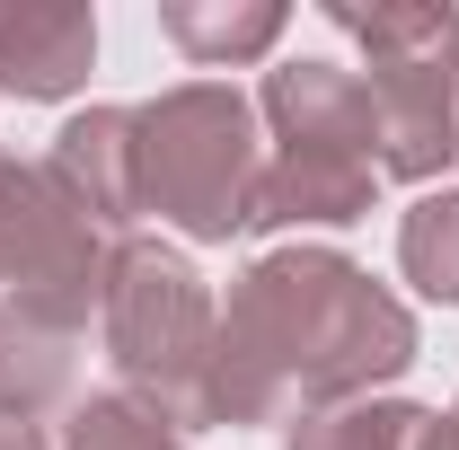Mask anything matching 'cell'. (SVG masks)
Here are the masks:
<instances>
[{
    "label": "cell",
    "mask_w": 459,
    "mask_h": 450,
    "mask_svg": "<svg viewBox=\"0 0 459 450\" xmlns=\"http://www.w3.org/2000/svg\"><path fill=\"white\" fill-rule=\"evenodd\" d=\"M398 265H406V282H415L424 300L459 309V195L451 186L424 195V203L398 221Z\"/></svg>",
    "instance_id": "13"
},
{
    "label": "cell",
    "mask_w": 459,
    "mask_h": 450,
    "mask_svg": "<svg viewBox=\"0 0 459 450\" xmlns=\"http://www.w3.org/2000/svg\"><path fill=\"white\" fill-rule=\"evenodd\" d=\"M0 450H45V433H36V424H9V415H0Z\"/></svg>",
    "instance_id": "16"
},
{
    "label": "cell",
    "mask_w": 459,
    "mask_h": 450,
    "mask_svg": "<svg viewBox=\"0 0 459 450\" xmlns=\"http://www.w3.org/2000/svg\"><path fill=\"white\" fill-rule=\"evenodd\" d=\"M212 336L221 318L204 274L160 238H124L107 265V353L124 397H142L160 424H212Z\"/></svg>",
    "instance_id": "3"
},
{
    "label": "cell",
    "mask_w": 459,
    "mask_h": 450,
    "mask_svg": "<svg viewBox=\"0 0 459 450\" xmlns=\"http://www.w3.org/2000/svg\"><path fill=\"white\" fill-rule=\"evenodd\" d=\"M433 433V406H406V397H344V406H309L291 424L283 450H424Z\"/></svg>",
    "instance_id": "12"
},
{
    "label": "cell",
    "mask_w": 459,
    "mask_h": 450,
    "mask_svg": "<svg viewBox=\"0 0 459 450\" xmlns=\"http://www.w3.org/2000/svg\"><path fill=\"white\" fill-rule=\"evenodd\" d=\"M45 169L71 186V203L98 229L142 221V142H133V107H89L54 133V160Z\"/></svg>",
    "instance_id": "7"
},
{
    "label": "cell",
    "mask_w": 459,
    "mask_h": 450,
    "mask_svg": "<svg viewBox=\"0 0 459 450\" xmlns=\"http://www.w3.org/2000/svg\"><path fill=\"white\" fill-rule=\"evenodd\" d=\"M80 371V327L36 309V300H0V415L9 424H45Z\"/></svg>",
    "instance_id": "10"
},
{
    "label": "cell",
    "mask_w": 459,
    "mask_h": 450,
    "mask_svg": "<svg viewBox=\"0 0 459 450\" xmlns=\"http://www.w3.org/2000/svg\"><path fill=\"white\" fill-rule=\"evenodd\" d=\"M380 169L353 151H274V169L256 177V229H344L371 212Z\"/></svg>",
    "instance_id": "9"
},
{
    "label": "cell",
    "mask_w": 459,
    "mask_h": 450,
    "mask_svg": "<svg viewBox=\"0 0 459 450\" xmlns=\"http://www.w3.org/2000/svg\"><path fill=\"white\" fill-rule=\"evenodd\" d=\"M107 229L71 203V186L36 160H0V282L9 300H36L71 327H89V309H107Z\"/></svg>",
    "instance_id": "5"
},
{
    "label": "cell",
    "mask_w": 459,
    "mask_h": 450,
    "mask_svg": "<svg viewBox=\"0 0 459 450\" xmlns=\"http://www.w3.org/2000/svg\"><path fill=\"white\" fill-rule=\"evenodd\" d=\"M160 27H169L204 71H221V62H256L283 36V0H169Z\"/></svg>",
    "instance_id": "11"
},
{
    "label": "cell",
    "mask_w": 459,
    "mask_h": 450,
    "mask_svg": "<svg viewBox=\"0 0 459 450\" xmlns=\"http://www.w3.org/2000/svg\"><path fill=\"white\" fill-rule=\"evenodd\" d=\"M133 142H142V212L177 221L186 238L221 247L238 229H256V115L221 80H186L160 89L151 107H133Z\"/></svg>",
    "instance_id": "2"
},
{
    "label": "cell",
    "mask_w": 459,
    "mask_h": 450,
    "mask_svg": "<svg viewBox=\"0 0 459 450\" xmlns=\"http://www.w3.org/2000/svg\"><path fill=\"white\" fill-rule=\"evenodd\" d=\"M265 124L283 151H353L371 160V89L336 62H283L265 71Z\"/></svg>",
    "instance_id": "8"
},
{
    "label": "cell",
    "mask_w": 459,
    "mask_h": 450,
    "mask_svg": "<svg viewBox=\"0 0 459 450\" xmlns=\"http://www.w3.org/2000/svg\"><path fill=\"white\" fill-rule=\"evenodd\" d=\"M424 450H459V406H442V415H433V433H424Z\"/></svg>",
    "instance_id": "15"
},
{
    "label": "cell",
    "mask_w": 459,
    "mask_h": 450,
    "mask_svg": "<svg viewBox=\"0 0 459 450\" xmlns=\"http://www.w3.org/2000/svg\"><path fill=\"white\" fill-rule=\"evenodd\" d=\"M62 450H186L177 442V424H160L142 397H80L71 406V424H62Z\"/></svg>",
    "instance_id": "14"
},
{
    "label": "cell",
    "mask_w": 459,
    "mask_h": 450,
    "mask_svg": "<svg viewBox=\"0 0 459 450\" xmlns=\"http://www.w3.org/2000/svg\"><path fill=\"white\" fill-rule=\"evenodd\" d=\"M415 362V318L336 247H274L230 282L212 336V424H265L291 397L344 406Z\"/></svg>",
    "instance_id": "1"
},
{
    "label": "cell",
    "mask_w": 459,
    "mask_h": 450,
    "mask_svg": "<svg viewBox=\"0 0 459 450\" xmlns=\"http://www.w3.org/2000/svg\"><path fill=\"white\" fill-rule=\"evenodd\" d=\"M98 62V18L80 0H0V89L9 98H71Z\"/></svg>",
    "instance_id": "6"
},
{
    "label": "cell",
    "mask_w": 459,
    "mask_h": 450,
    "mask_svg": "<svg viewBox=\"0 0 459 450\" xmlns=\"http://www.w3.org/2000/svg\"><path fill=\"white\" fill-rule=\"evenodd\" d=\"M371 54V169L442 177L459 160V9L451 0H380L327 9Z\"/></svg>",
    "instance_id": "4"
}]
</instances>
